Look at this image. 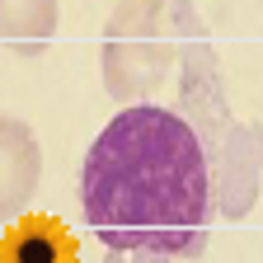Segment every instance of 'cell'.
I'll return each mask as SVG.
<instances>
[{"instance_id": "cell-3", "label": "cell", "mask_w": 263, "mask_h": 263, "mask_svg": "<svg viewBox=\"0 0 263 263\" xmlns=\"http://www.w3.org/2000/svg\"><path fill=\"white\" fill-rule=\"evenodd\" d=\"M179 66V0H118L104 38H99V71L104 89L118 104H146L170 71Z\"/></svg>"}, {"instance_id": "cell-7", "label": "cell", "mask_w": 263, "mask_h": 263, "mask_svg": "<svg viewBox=\"0 0 263 263\" xmlns=\"http://www.w3.org/2000/svg\"><path fill=\"white\" fill-rule=\"evenodd\" d=\"M104 263H170L164 254H151V249H108Z\"/></svg>"}, {"instance_id": "cell-4", "label": "cell", "mask_w": 263, "mask_h": 263, "mask_svg": "<svg viewBox=\"0 0 263 263\" xmlns=\"http://www.w3.org/2000/svg\"><path fill=\"white\" fill-rule=\"evenodd\" d=\"M43 179V151L24 118L0 113V221H14L28 212Z\"/></svg>"}, {"instance_id": "cell-5", "label": "cell", "mask_w": 263, "mask_h": 263, "mask_svg": "<svg viewBox=\"0 0 263 263\" xmlns=\"http://www.w3.org/2000/svg\"><path fill=\"white\" fill-rule=\"evenodd\" d=\"M61 24V0H0V43L19 57H38Z\"/></svg>"}, {"instance_id": "cell-1", "label": "cell", "mask_w": 263, "mask_h": 263, "mask_svg": "<svg viewBox=\"0 0 263 263\" xmlns=\"http://www.w3.org/2000/svg\"><path fill=\"white\" fill-rule=\"evenodd\" d=\"M80 207L108 249L202 254L216 188L193 127L164 104H127L85 151Z\"/></svg>"}, {"instance_id": "cell-2", "label": "cell", "mask_w": 263, "mask_h": 263, "mask_svg": "<svg viewBox=\"0 0 263 263\" xmlns=\"http://www.w3.org/2000/svg\"><path fill=\"white\" fill-rule=\"evenodd\" d=\"M179 118L193 127L197 146L207 155L212 188H216V212L230 221H245L258 207L263 188V127L240 122L230 113V94L221 80V61L212 52V38L197 19L193 0H179Z\"/></svg>"}, {"instance_id": "cell-6", "label": "cell", "mask_w": 263, "mask_h": 263, "mask_svg": "<svg viewBox=\"0 0 263 263\" xmlns=\"http://www.w3.org/2000/svg\"><path fill=\"white\" fill-rule=\"evenodd\" d=\"M0 263H76V240L47 216H28L0 245Z\"/></svg>"}]
</instances>
